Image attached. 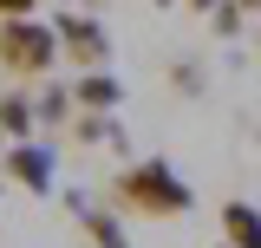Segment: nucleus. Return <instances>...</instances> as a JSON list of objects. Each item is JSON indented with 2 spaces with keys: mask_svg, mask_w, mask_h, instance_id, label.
Masks as SVG:
<instances>
[{
  "mask_svg": "<svg viewBox=\"0 0 261 248\" xmlns=\"http://www.w3.org/2000/svg\"><path fill=\"white\" fill-rule=\"evenodd\" d=\"M111 203L130 216H183L190 209V183L170 163H130L124 177L111 183Z\"/></svg>",
  "mask_w": 261,
  "mask_h": 248,
  "instance_id": "1",
  "label": "nucleus"
},
{
  "mask_svg": "<svg viewBox=\"0 0 261 248\" xmlns=\"http://www.w3.org/2000/svg\"><path fill=\"white\" fill-rule=\"evenodd\" d=\"M59 33L39 27V20H0V72L13 79H46L59 65Z\"/></svg>",
  "mask_w": 261,
  "mask_h": 248,
  "instance_id": "2",
  "label": "nucleus"
},
{
  "mask_svg": "<svg viewBox=\"0 0 261 248\" xmlns=\"http://www.w3.org/2000/svg\"><path fill=\"white\" fill-rule=\"evenodd\" d=\"M53 33H59L65 59L79 65V72H105V59H111V33L98 27L92 13H59V20H53Z\"/></svg>",
  "mask_w": 261,
  "mask_h": 248,
  "instance_id": "3",
  "label": "nucleus"
},
{
  "mask_svg": "<svg viewBox=\"0 0 261 248\" xmlns=\"http://www.w3.org/2000/svg\"><path fill=\"white\" fill-rule=\"evenodd\" d=\"M7 177L20 189H53V157L33 151V144H20V151H7Z\"/></svg>",
  "mask_w": 261,
  "mask_h": 248,
  "instance_id": "4",
  "label": "nucleus"
},
{
  "mask_svg": "<svg viewBox=\"0 0 261 248\" xmlns=\"http://www.w3.org/2000/svg\"><path fill=\"white\" fill-rule=\"evenodd\" d=\"M222 242L228 248H261V216L248 203H222Z\"/></svg>",
  "mask_w": 261,
  "mask_h": 248,
  "instance_id": "5",
  "label": "nucleus"
},
{
  "mask_svg": "<svg viewBox=\"0 0 261 248\" xmlns=\"http://www.w3.org/2000/svg\"><path fill=\"white\" fill-rule=\"evenodd\" d=\"M72 98H79L85 111H111V105L124 98V85H118L111 72H79V85H72Z\"/></svg>",
  "mask_w": 261,
  "mask_h": 248,
  "instance_id": "6",
  "label": "nucleus"
},
{
  "mask_svg": "<svg viewBox=\"0 0 261 248\" xmlns=\"http://www.w3.org/2000/svg\"><path fill=\"white\" fill-rule=\"evenodd\" d=\"M33 124H39V105H33L27 92H7V98H0V131H7V137H27Z\"/></svg>",
  "mask_w": 261,
  "mask_h": 248,
  "instance_id": "7",
  "label": "nucleus"
},
{
  "mask_svg": "<svg viewBox=\"0 0 261 248\" xmlns=\"http://www.w3.org/2000/svg\"><path fill=\"white\" fill-rule=\"evenodd\" d=\"M79 216H85V235H92V248H130V242H124V229H118V216H111V209H92V203H85Z\"/></svg>",
  "mask_w": 261,
  "mask_h": 248,
  "instance_id": "8",
  "label": "nucleus"
},
{
  "mask_svg": "<svg viewBox=\"0 0 261 248\" xmlns=\"http://www.w3.org/2000/svg\"><path fill=\"white\" fill-rule=\"evenodd\" d=\"M72 137H79V144H111L118 124H111V111H85V118L72 124Z\"/></svg>",
  "mask_w": 261,
  "mask_h": 248,
  "instance_id": "9",
  "label": "nucleus"
},
{
  "mask_svg": "<svg viewBox=\"0 0 261 248\" xmlns=\"http://www.w3.org/2000/svg\"><path fill=\"white\" fill-rule=\"evenodd\" d=\"M65 111H72V92H65V85H46V92H39V118H46V124H59Z\"/></svg>",
  "mask_w": 261,
  "mask_h": 248,
  "instance_id": "10",
  "label": "nucleus"
},
{
  "mask_svg": "<svg viewBox=\"0 0 261 248\" xmlns=\"http://www.w3.org/2000/svg\"><path fill=\"white\" fill-rule=\"evenodd\" d=\"M242 20H248V13H242V7H235V0H222V7H216V13H209V27L222 33V39H235V27H242Z\"/></svg>",
  "mask_w": 261,
  "mask_h": 248,
  "instance_id": "11",
  "label": "nucleus"
},
{
  "mask_svg": "<svg viewBox=\"0 0 261 248\" xmlns=\"http://www.w3.org/2000/svg\"><path fill=\"white\" fill-rule=\"evenodd\" d=\"M170 85H176V92H202V65H170Z\"/></svg>",
  "mask_w": 261,
  "mask_h": 248,
  "instance_id": "12",
  "label": "nucleus"
},
{
  "mask_svg": "<svg viewBox=\"0 0 261 248\" xmlns=\"http://www.w3.org/2000/svg\"><path fill=\"white\" fill-rule=\"evenodd\" d=\"M27 7L33 0H0V20H27Z\"/></svg>",
  "mask_w": 261,
  "mask_h": 248,
  "instance_id": "13",
  "label": "nucleus"
},
{
  "mask_svg": "<svg viewBox=\"0 0 261 248\" xmlns=\"http://www.w3.org/2000/svg\"><path fill=\"white\" fill-rule=\"evenodd\" d=\"M190 7H196V13H216V7H222V0H190Z\"/></svg>",
  "mask_w": 261,
  "mask_h": 248,
  "instance_id": "14",
  "label": "nucleus"
},
{
  "mask_svg": "<svg viewBox=\"0 0 261 248\" xmlns=\"http://www.w3.org/2000/svg\"><path fill=\"white\" fill-rule=\"evenodd\" d=\"M235 7H242V13H261V0H235Z\"/></svg>",
  "mask_w": 261,
  "mask_h": 248,
  "instance_id": "15",
  "label": "nucleus"
},
{
  "mask_svg": "<svg viewBox=\"0 0 261 248\" xmlns=\"http://www.w3.org/2000/svg\"><path fill=\"white\" fill-rule=\"evenodd\" d=\"M157 7H170V0H157Z\"/></svg>",
  "mask_w": 261,
  "mask_h": 248,
  "instance_id": "16",
  "label": "nucleus"
},
{
  "mask_svg": "<svg viewBox=\"0 0 261 248\" xmlns=\"http://www.w3.org/2000/svg\"><path fill=\"white\" fill-rule=\"evenodd\" d=\"M85 7H98V0H85Z\"/></svg>",
  "mask_w": 261,
  "mask_h": 248,
  "instance_id": "17",
  "label": "nucleus"
},
{
  "mask_svg": "<svg viewBox=\"0 0 261 248\" xmlns=\"http://www.w3.org/2000/svg\"><path fill=\"white\" fill-rule=\"evenodd\" d=\"M0 137H7V131H0Z\"/></svg>",
  "mask_w": 261,
  "mask_h": 248,
  "instance_id": "18",
  "label": "nucleus"
}]
</instances>
